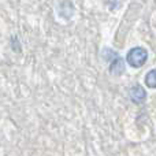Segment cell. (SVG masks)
Masks as SVG:
<instances>
[{
  "mask_svg": "<svg viewBox=\"0 0 156 156\" xmlns=\"http://www.w3.org/2000/svg\"><path fill=\"white\" fill-rule=\"evenodd\" d=\"M110 74L114 77H119L122 76V74L125 73V70H126V66H125V59L123 58H121L119 55H116L115 59H111L110 60Z\"/></svg>",
  "mask_w": 156,
  "mask_h": 156,
  "instance_id": "3",
  "label": "cell"
},
{
  "mask_svg": "<svg viewBox=\"0 0 156 156\" xmlns=\"http://www.w3.org/2000/svg\"><path fill=\"white\" fill-rule=\"evenodd\" d=\"M148 60V51L143 47H133L126 54V63L133 69H140Z\"/></svg>",
  "mask_w": 156,
  "mask_h": 156,
  "instance_id": "1",
  "label": "cell"
},
{
  "mask_svg": "<svg viewBox=\"0 0 156 156\" xmlns=\"http://www.w3.org/2000/svg\"><path fill=\"white\" fill-rule=\"evenodd\" d=\"M129 99L134 104H143L147 100V92L141 85H134L129 90Z\"/></svg>",
  "mask_w": 156,
  "mask_h": 156,
  "instance_id": "2",
  "label": "cell"
},
{
  "mask_svg": "<svg viewBox=\"0 0 156 156\" xmlns=\"http://www.w3.org/2000/svg\"><path fill=\"white\" fill-rule=\"evenodd\" d=\"M145 85L149 89H155L156 88V70L151 69L148 73L145 74Z\"/></svg>",
  "mask_w": 156,
  "mask_h": 156,
  "instance_id": "4",
  "label": "cell"
}]
</instances>
